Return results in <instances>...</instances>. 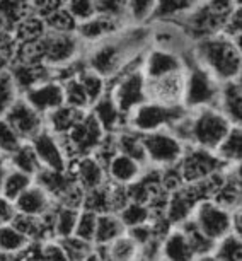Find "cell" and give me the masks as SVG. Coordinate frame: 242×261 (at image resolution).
Returning a JSON list of instances; mask_svg holds the SVG:
<instances>
[{
  "label": "cell",
  "instance_id": "cell-1",
  "mask_svg": "<svg viewBox=\"0 0 242 261\" xmlns=\"http://www.w3.org/2000/svg\"><path fill=\"white\" fill-rule=\"evenodd\" d=\"M150 48L149 24H128L115 36H110L96 45L87 46V67L107 81L120 73L133 58L140 57Z\"/></svg>",
  "mask_w": 242,
  "mask_h": 261
},
{
  "label": "cell",
  "instance_id": "cell-2",
  "mask_svg": "<svg viewBox=\"0 0 242 261\" xmlns=\"http://www.w3.org/2000/svg\"><path fill=\"white\" fill-rule=\"evenodd\" d=\"M191 55L220 84L240 79L242 57L239 41L224 34H215L193 43Z\"/></svg>",
  "mask_w": 242,
  "mask_h": 261
},
{
  "label": "cell",
  "instance_id": "cell-3",
  "mask_svg": "<svg viewBox=\"0 0 242 261\" xmlns=\"http://www.w3.org/2000/svg\"><path fill=\"white\" fill-rule=\"evenodd\" d=\"M182 60H184L186 65L182 106L187 111L217 108L220 94V82L193 58L191 50L182 55Z\"/></svg>",
  "mask_w": 242,
  "mask_h": 261
},
{
  "label": "cell",
  "instance_id": "cell-4",
  "mask_svg": "<svg viewBox=\"0 0 242 261\" xmlns=\"http://www.w3.org/2000/svg\"><path fill=\"white\" fill-rule=\"evenodd\" d=\"M234 126L217 108H203L187 113L186 145L215 150Z\"/></svg>",
  "mask_w": 242,
  "mask_h": 261
},
{
  "label": "cell",
  "instance_id": "cell-5",
  "mask_svg": "<svg viewBox=\"0 0 242 261\" xmlns=\"http://www.w3.org/2000/svg\"><path fill=\"white\" fill-rule=\"evenodd\" d=\"M186 113L187 110L182 105H162L155 101H145L128 115L126 126L138 134H150V132L171 128Z\"/></svg>",
  "mask_w": 242,
  "mask_h": 261
},
{
  "label": "cell",
  "instance_id": "cell-6",
  "mask_svg": "<svg viewBox=\"0 0 242 261\" xmlns=\"http://www.w3.org/2000/svg\"><path fill=\"white\" fill-rule=\"evenodd\" d=\"M104 130L99 125V121L96 120V116L91 111H87L82 116V120L67 135L60 137V142L68 157V162L80 155L92 154L97 149V145L102 142V139H104Z\"/></svg>",
  "mask_w": 242,
  "mask_h": 261
},
{
  "label": "cell",
  "instance_id": "cell-7",
  "mask_svg": "<svg viewBox=\"0 0 242 261\" xmlns=\"http://www.w3.org/2000/svg\"><path fill=\"white\" fill-rule=\"evenodd\" d=\"M143 149H145L147 166L154 167H167L179 162L186 145L172 134L169 128L164 130L142 134Z\"/></svg>",
  "mask_w": 242,
  "mask_h": 261
},
{
  "label": "cell",
  "instance_id": "cell-8",
  "mask_svg": "<svg viewBox=\"0 0 242 261\" xmlns=\"http://www.w3.org/2000/svg\"><path fill=\"white\" fill-rule=\"evenodd\" d=\"M86 45L75 33H53L46 31L41 38L43 62L53 68L62 67L65 63L82 57Z\"/></svg>",
  "mask_w": 242,
  "mask_h": 261
},
{
  "label": "cell",
  "instance_id": "cell-9",
  "mask_svg": "<svg viewBox=\"0 0 242 261\" xmlns=\"http://www.w3.org/2000/svg\"><path fill=\"white\" fill-rule=\"evenodd\" d=\"M177 166L184 183L205 179L227 167L215 154V150H206L195 145H186Z\"/></svg>",
  "mask_w": 242,
  "mask_h": 261
},
{
  "label": "cell",
  "instance_id": "cell-10",
  "mask_svg": "<svg viewBox=\"0 0 242 261\" xmlns=\"http://www.w3.org/2000/svg\"><path fill=\"white\" fill-rule=\"evenodd\" d=\"M191 220L211 241L232 232V210L215 203L213 200L200 201L193 210Z\"/></svg>",
  "mask_w": 242,
  "mask_h": 261
},
{
  "label": "cell",
  "instance_id": "cell-11",
  "mask_svg": "<svg viewBox=\"0 0 242 261\" xmlns=\"http://www.w3.org/2000/svg\"><path fill=\"white\" fill-rule=\"evenodd\" d=\"M150 26V46L160 50L184 55L191 50L193 41L187 38L179 24L176 21H155L149 22Z\"/></svg>",
  "mask_w": 242,
  "mask_h": 261
},
{
  "label": "cell",
  "instance_id": "cell-12",
  "mask_svg": "<svg viewBox=\"0 0 242 261\" xmlns=\"http://www.w3.org/2000/svg\"><path fill=\"white\" fill-rule=\"evenodd\" d=\"M4 118L17 132L19 137L26 142H29L34 135L39 134L44 128V116L39 111L34 110L22 96H19L14 101V105L9 108Z\"/></svg>",
  "mask_w": 242,
  "mask_h": 261
},
{
  "label": "cell",
  "instance_id": "cell-13",
  "mask_svg": "<svg viewBox=\"0 0 242 261\" xmlns=\"http://www.w3.org/2000/svg\"><path fill=\"white\" fill-rule=\"evenodd\" d=\"M128 24L130 22L123 17L97 12L96 16H92L91 19H87V21L78 22L75 34L82 39L84 45L91 46V45H96V43H99L110 36H115L116 33H120L123 28L128 26Z\"/></svg>",
  "mask_w": 242,
  "mask_h": 261
},
{
  "label": "cell",
  "instance_id": "cell-14",
  "mask_svg": "<svg viewBox=\"0 0 242 261\" xmlns=\"http://www.w3.org/2000/svg\"><path fill=\"white\" fill-rule=\"evenodd\" d=\"M29 142H31L33 149L36 152L39 162H41V167L53 171H67L68 157L60 142V137L51 134L48 128H43Z\"/></svg>",
  "mask_w": 242,
  "mask_h": 261
},
{
  "label": "cell",
  "instance_id": "cell-15",
  "mask_svg": "<svg viewBox=\"0 0 242 261\" xmlns=\"http://www.w3.org/2000/svg\"><path fill=\"white\" fill-rule=\"evenodd\" d=\"M186 68L159 79H147V96L149 101L162 105H182Z\"/></svg>",
  "mask_w": 242,
  "mask_h": 261
},
{
  "label": "cell",
  "instance_id": "cell-16",
  "mask_svg": "<svg viewBox=\"0 0 242 261\" xmlns=\"http://www.w3.org/2000/svg\"><path fill=\"white\" fill-rule=\"evenodd\" d=\"M67 172L72 174V178L77 181V185L80 186L84 191L97 188V186L104 185L107 181L106 167L92 154L72 159L68 162Z\"/></svg>",
  "mask_w": 242,
  "mask_h": 261
},
{
  "label": "cell",
  "instance_id": "cell-17",
  "mask_svg": "<svg viewBox=\"0 0 242 261\" xmlns=\"http://www.w3.org/2000/svg\"><path fill=\"white\" fill-rule=\"evenodd\" d=\"M34 110L39 111L41 115H48L50 111L57 110L62 105H65V97H63V86L62 82L50 79L44 81L38 86L31 87L26 92L21 94Z\"/></svg>",
  "mask_w": 242,
  "mask_h": 261
},
{
  "label": "cell",
  "instance_id": "cell-18",
  "mask_svg": "<svg viewBox=\"0 0 242 261\" xmlns=\"http://www.w3.org/2000/svg\"><path fill=\"white\" fill-rule=\"evenodd\" d=\"M142 68H143V73H145V79H159V77L169 75V73L184 70L186 65H184L182 57L177 55V53L150 46L149 50L145 51V55H143Z\"/></svg>",
  "mask_w": 242,
  "mask_h": 261
},
{
  "label": "cell",
  "instance_id": "cell-19",
  "mask_svg": "<svg viewBox=\"0 0 242 261\" xmlns=\"http://www.w3.org/2000/svg\"><path fill=\"white\" fill-rule=\"evenodd\" d=\"M9 72L12 73V79L16 82L19 92H26L31 87L38 86L44 81L53 79V68L46 63H21L11 62Z\"/></svg>",
  "mask_w": 242,
  "mask_h": 261
},
{
  "label": "cell",
  "instance_id": "cell-20",
  "mask_svg": "<svg viewBox=\"0 0 242 261\" xmlns=\"http://www.w3.org/2000/svg\"><path fill=\"white\" fill-rule=\"evenodd\" d=\"M89 111L96 116V120L99 121L104 134H118L121 128L128 125V118L118 110V106L115 105V101H113V97L107 91L89 108Z\"/></svg>",
  "mask_w": 242,
  "mask_h": 261
},
{
  "label": "cell",
  "instance_id": "cell-21",
  "mask_svg": "<svg viewBox=\"0 0 242 261\" xmlns=\"http://www.w3.org/2000/svg\"><path fill=\"white\" fill-rule=\"evenodd\" d=\"M12 203L17 214L41 217L44 212H48L55 205V200H53L50 193L44 188H41L38 183H33L28 190H24Z\"/></svg>",
  "mask_w": 242,
  "mask_h": 261
},
{
  "label": "cell",
  "instance_id": "cell-22",
  "mask_svg": "<svg viewBox=\"0 0 242 261\" xmlns=\"http://www.w3.org/2000/svg\"><path fill=\"white\" fill-rule=\"evenodd\" d=\"M217 110L229 120L232 125H240L242 118V84L240 79L220 84V94Z\"/></svg>",
  "mask_w": 242,
  "mask_h": 261
},
{
  "label": "cell",
  "instance_id": "cell-23",
  "mask_svg": "<svg viewBox=\"0 0 242 261\" xmlns=\"http://www.w3.org/2000/svg\"><path fill=\"white\" fill-rule=\"evenodd\" d=\"M143 167L145 166H142L138 161L121 154V152H116V154L111 157V161L106 164V174H107V179L113 181V183L126 186L133 183V181L142 174Z\"/></svg>",
  "mask_w": 242,
  "mask_h": 261
},
{
  "label": "cell",
  "instance_id": "cell-24",
  "mask_svg": "<svg viewBox=\"0 0 242 261\" xmlns=\"http://www.w3.org/2000/svg\"><path fill=\"white\" fill-rule=\"evenodd\" d=\"M87 111L77 110V108H72L68 105H62L60 108H57V110L50 111L48 115H44V128H48L57 137H63L82 120V116Z\"/></svg>",
  "mask_w": 242,
  "mask_h": 261
},
{
  "label": "cell",
  "instance_id": "cell-25",
  "mask_svg": "<svg viewBox=\"0 0 242 261\" xmlns=\"http://www.w3.org/2000/svg\"><path fill=\"white\" fill-rule=\"evenodd\" d=\"M193 259V251L187 241L186 234L182 232L181 227H171L160 241V259Z\"/></svg>",
  "mask_w": 242,
  "mask_h": 261
},
{
  "label": "cell",
  "instance_id": "cell-26",
  "mask_svg": "<svg viewBox=\"0 0 242 261\" xmlns=\"http://www.w3.org/2000/svg\"><path fill=\"white\" fill-rule=\"evenodd\" d=\"M203 0H157L149 22L155 21H179L196 9ZM147 22V24H149Z\"/></svg>",
  "mask_w": 242,
  "mask_h": 261
},
{
  "label": "cell",
  "instance_id": "cell-27",
  "mask_svg": "<svg viewBox=\"0 0 242 261\" xmlns=\"http://www.w3.org/2000/svg\"><path fill=\"white\" fill-rule=\"evenodd\" d=\"M126 232V227L123 225L121 219L115 212H106V214L97 215L96 222V234H94V244H110L111 241L120 238Z\"/></svg>",
  "mask_w": 242,
  "mask_h": 261
},
{
  "label": "cell",
  "instance_id": "cell-28",
  "mask_svg": "<svg viewBox=\"0 0 242 261\" xmlns=\"http://www.w3.org/2000/svg\"><path fill=\"white\" fill-rule=\"evenodd\" d=\"M215 154L225 166L240 164L242 159V130L240 125H234L229 130V134L224 137L219 147L215 149Z\"/></svg>",
  "mask_w": 242,
  "mask_h": 261
},
{
  "label": "cell",
  "instance_id": "cell-29",
  "mask_svg": "<svg viewBox=\"0 0 242 261\" xmlns=\"http://www.w3.org/2000/svg\"><path fill=\"white\" fill-rule=\"evenodd\" d=\"M115 135H116L118 152H121V154L138 161L142 166H147V157H145V149H143L142 134L131 130L130 126H125Z\"/></svg>",
  "mask_w": 242,
  "mask_h": 261
},
{
  "label": "cell",
  "instance_id": "cell-30",
  "mask_svg": "<svg viewBox=\"0 0 242 261\" xmlns=\"http://www.w3.org/2000/svg\"><path fill=\"white\" fill-rule=\"evenodd\" d=\"M177 227H181L182 232L186 234L187 241H190L193 256H195V258H198V259L208 258V259H211V251H213L215 241L206 238V236L195 225V222L191 220V217H190V219H186L184 222L177 224Z\"/></svg>",
  "mask_w": 242,
  "mask_h": 261
},
{
  "label": "cell",
  "instance_id": "cell-31",
  "mask_svg": "<svg viewBox=\"0 0 242 261\" xmlns=\"http://www.w3.org/2000/svg\"><path fill=\"white\" fill-rule=\"evenodd\" d=\"M28 243L29 239L12 222L0 224V256L2 258H16Z\"/></svg>",
  "mask_w": 242,
  "mask_h": 261
},
{
  "label": "cell",
  "instance_id": "cell-32",
  "mask_svg": "<svg viewBox=\"0 0 242 261\" xmlns=\"http://www.w3.org/2000/svg\"><path fill=\"white\" fill-rule=\"evenodd\" d=\"M6 161H7L9 167L28 172V174H31V176H34L39 169H41V162H39L31 142H22L12 154H9L6 157Z\"/></svg>",
  "mask_w": 242,
  "mask_h": 261
},
{
  "label": "cell",
  "instance_id": "cell-33",
  "mask_svg": "<svg viewBox=\"0 0 242 261\" xmlns=\"http://www.w3.org/2000/svg\"><path fill=\"white\" fill-rule=\"evenodd\" d=\"M16 43L21 41H36L41 39L46 34V26H44L43 17H39L38 14L29 12L26 17H22L12 29Z\"/></svg>",
  "mask_w": 242,
  "mask_h": 261
},
{
  "label": "cell",
  "instance_id": "cell-34",
  "mask_svg": "<svg viewBox=\"0 0 242 261\" xmlns=\"http://www.w3.org/2000/svg\"><path fill=\"white\" fill-rule=\"evenodd\" d=\"M33 183H34V176L9 167L7 172H6V178H4L0 195H2L4 198L14 201L24 190H28Z\"/></svg>",
  "mask_w": 242,
  "mask_h": 261
},
{
  "label": "cell",
  "instance_id": "cell-35",
  "mask_svg": "<svg viewBox=\"0 0 242 261\" xmlns=\"http://www.w3.org/2000/svg\"><path fill=\"white\" fill-rule=\"evenodd\" d=\"M211 259H242V236L229 232L215 241Z\"/></svg>",
  "mask_w": 242,
  "mask_h": 261
},
{
  "label": "cell",
  "instance_id": "cell-36",
  "mask_svg": "<svg viewBox=\"0 0 242 261\" xmlns=\"http://www.w3.org/2000/svg\"><path fill=\"white\" fill-rule=\"evenodd\" d=\"M82 208L91 210L94 214H106L111 210V191H110V181H106L104 185L97 186V188L87 190L84 193Z\"/></svg>",
  "mask_w": 242,
  "mask_h": 261
},
{
  "label": "cell",
  "instance_id": "cell-37",
  "mask_svg": "<svg viewBox=\"0 0 242 261\" xmlns=\"http://www.w3.org/2000/svg\"><path fill=\"white\" fill-rule=\"evenodd\" d=\"M77 217L78 208L55 203V220H53V236H55V239H62L73 234Z\"/></svg>",
  "mask_w": 242,
  "mask_h": 261
},
{
  "label": "cell",
  "instance_id": "cell-38",
  "mask_svg": "<svg viewBox=\"0 0 242 261\" xmlns=\"http://www.w3.org/2000/svg\"><path fill=\"white\" fill-rule=\"evenodd\" d=\"M46 31L53 33H75L77 29V21L73 19V16L67 11L65 6L57 7L55 11H51L50 14L43 17Z\"/></svg>",
  "mask_w": 242,
  "mask_h": 261
},
{
  "label": "cell",
  "instance_id": "cell-39",
  "mask_svg": "<svg viewBox=\"0 0 242 261\" xmlns=\"http://www.w3.org/2000/svg\"><path fill=\"white\" fill-rule=\"evenodd\" d=\"M63 86V97H65V105L77 108V110L87 111L91 108V99H89L86 89L82 87L80 81L77 77H70L62 82Z\"/></svg>",
  "mask_w": 242,
  "mask_h": 261
},
{
  "label": "cell",
  "instance_id": "cell-40",
  "mask_svg": "<svg viewBox=\"0 0 242 261\" xmlns=\"http://www.w3.org/2000/svg\"><path fill=\"white\" fill-rule=\"evenodd\" d=\"M58 241H60L62 248L65 251L67 259H96L94 243H89V241L77 238L75 234L67 236V238H62Z\"/></svg>",
  "mask_w": 242,
  "mask_h": 261
},
{
  "label": "cell",
  "instance_id": "cell-41",
  "mask_svg": "<svg viewBox=\"0 0 242 261\" xmlns=\"http://www.w3.org/2000/svg\"><path fill=\"white\" fill-rule=\"evenodd\" d=\"M118 217L121 219L123 225L128 227H135V225L150 222L152 214L150 208L145 203H138V201H128L123 208L118 212Z\"/></svg>",
  "mask_w": 242,
  "mask_h": 261
},
{
  "label": "cell",
  "instance_id": "cell-42",
  "mask_svg": "<svg viewBox=\"0 0 242 261\" xmlns=\"http://www.w3.org/2000/svg\"><path fill=\"white\" fill-rule=\"evenodd\" d=\"M77 79L80 81L84 89H86L89 99H91V106L107 91L106 79L102 75H99V73H96L94 70H91L89 67L84 68V70L77 75Z\"/></svg>",
  "mask_w": 242,
  "mask_h": 261
},
{
  "label": "cell",
  "instance_id": "cell-43",
  "mask_svg": "<svg viewBox=\"0 0 242 261\" xmlns=\"http://www.w3.org/2000/svg\"><path fill=\"white\" fill-rule=\"evenodd\" d=\"M19 96H21V92H19L9 68L0 70V118H4V115Z\"/></svg>",
  "mask_w": 242,
  "mask_h": 261
},
{
  "label": "cell",
  "instance_id": "cell-44",
  "mask_svg": "<svg viewBox=\"0 0 242 261\" xmlns=\"http://www.w3.org/2000/svg\"><path fill=\"white\" fill-rule=\"evenodd\" d=\"M110 249V259H137L138 258V244L133 241L126 232L121 234L120 238L111 241L107 244Z\"/></svg>",
  "mask_w": 242,
  "mask_h": 261
},
{
  "label": "cell",
  "instance_id": "cell-45",
  "mask_svg": "<svg viewBox=\"0 0 242 261\" xmlns=\"http://www.w3.org/2000/svg\"><path fill=\"white\" fill-rule=\"evenodd\" d=\"M157 0H126V14L130 24H147L155 9Z\"/></svg>",
  "mask_w": 242,
  "mask_h": 261
},
{
  "label": "cell",
  "instance_id": "cell-46",
  "mask_svg": "<svg viewBox=\"0 0 242 261\" xmlns=\"http://www.w3.org/2000/svg\"><path fill=\"white\" fill-rule=\"evenodd\" d=\"M96 222H97V214H94L91 210L80 208L78 210V217H77V224H75V229H73V234L84 241L94 243Z\"/></svg>",
  "mask_w": 242,
  "mask_h": 261
},
{
  "label": "cell",
  "instance_id": "cell-47",
  "mask_svg": "<svg viewBox=\"0 0 242 261\" xmlns=\"http://www.w3.org/2000/svg\"><path fill=\"white\" fill-rule=\"evenodd\" d=\"M22 142H26V140H22L21 137H19V134L9 125L6 118H0V154L4 157H7L9 154H12Z\"/></svg>",
  "mask_w": 242,
  "mask_h": 261
},
{
  "label": "cell",
  "instance_id": "cell-48",
  "mask_svg": "<svg viewBox=\"0 0 242 261\" xmlns=\"http://www.w3.org/2000/svg\"><path fill=\"white\" fill-rule=\"evenodd\" d=\"M65 7L77 22H84L97 14L96 0H67Z\"/></svg>",
  "mask_w": 242,
  "mask_h": 261
},
{
  "label": "cell",
  "instance_id": "cell-49",
  "mask_svg": "<svg viewBox=\"0 0 242 261\" xmlns=\"http://www.w3.org/2000/svg\"><path fill=\"white\" fill-rule=\"evenodd\" d=\"M224 36L234 39V41L240 43V34H242V4L237 6L234 11L229 14V17L225 19L222 33Z\"/></svg>",
  "mask_w": 242,
  "mask_h": 261
},
{
  "label": "cell",
  "instance_id": "cell-50",
  "mask_svg": "<svg viewBox=\"0 0 242 261\" xmlns=\"http://www.w3.org/2000/svg\"><path fill=\"white\" fill-rule=\"evenodd\" d=\"M126 234L135 241L138 246L149 243L150 239L157 238L155 236V230H154V225L152 222H145V224H140V225H135V227H128L126 229ZM160 239V238H159Z\"/></svg>",
  "mask_w": 242,
  "mask_h": 261
},
{
  "label": "cell",
  "instance_id": "cell-51",
  "mask_svg": "<svg viewBox=\"0 0 242 261\" xmlns=\"http://www.w3.org/2000/svg\"><path fill=\"white\" fill-rule=\"evenodd\" d=\"M41 254H43V259H67L65 251H63L58 239L43 241L41 243Z\"/></svg>",
  "mask_w": 242,
  "mask_h": 261
},
{
  "label": "cell",
  "instance_id": "cell-52",
  "mask_svg": "<svg viewBox=\"0 0 242 261\" xmlns=\"http://www.w3.org/2000/svg\"><path fill=\"white\" fill-rule=\"evenodd\" d=\"M14 215H16V208H14V203L11 200L4 198L0 195V224H7L12 222Z\"/></svg>",
  "mask_w": 242,
  "mask_h": 261
},
{
  "label": "cell",
  "instance_id": "cell-53",
  "mask_svg": "<svg viewBox=\"0 0 242 261\" xmlns=\"http://www.w3.org/2000/svg\"><path fill=\"white\" fill-rule=\"evenodd\" d=\"M232 232L242 236V206L232 210Z\"/></svg>",
  "mask_w": 242,
  "mask_h": 261
},
{
  "label": "cell",
  "instance_id": "cell-54",
  "mask_svg": "<svg viewBox=\"0 0 242 261\" xmlns=\"http://www.w3.org/2000/svg\"><path fill=\"white\" fill-rule=\"evenodd\" d=\"M7 169H9V164H7L6 157H0V190H2V183H4V178H6Z\"/></svg>",
  "mask_w": 242,
  "mask_h": 261
},
{
  "label": "cell",
  "instance_id": "cell-55",
  "mask_svg": "<svg viewBox=\"0 0 242 261\" xmlns=\"http://www.w3.org/2000/svg\"><path fill=\"white\" fill-rule=\"evenodd\" d=\"M9 65H11V60L0 53V70H6V68H9Z\"/></svg>",
  "mask_w": 242,
  "mask_h": 261
},
{
  "label": "cell",
  "instance_id": "cell-56",
  "mask_svg": "<svg viewBox=\"0 0 242 261\" xmlns=\"http://www.w3.org/2000/svg\"><path fill=\"white\" fill-rule=\"evenodd\" d=\"M0 157H4V155H2V154H0Z\"/></svg>",
  "mask_w": 242,
  "mask_h": 261
},
{
  "label": "cell",
  "instance_id": "cell-57",
  "mask_svg": "<svg viewBox=\"0 0 242 261\" xmlns=\"http://www.w3.org/2000/svg\"><path fill=\"white\" fill-rule=\"evenodd\" d=\"M237 2H240V0H237Z\"/></svg>",
  "mask_w": 242,
  "mask_h": 261
}]
</instances>
